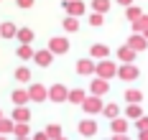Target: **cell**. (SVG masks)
<instances>
[{
	"mask_svg": "<svg viewBox=\"0 0 148 140\" xmlns=\"http://www.w3.org/2000/svg\"><path fill=\"white\" fill-rule=\"evenodd\" d=\"M118 74V66H115V61H110V59H105V61L97 64V71H95V77H100V79H110Z\"/></svg>",
	"mask_w": 148,
	"mask_h": 140,
	"instance_id": "obj_1",
	"label": "cell"
},
{
	"mask_svg": "<svg viewBox=\"0 0 148 140\" xmlns=\"http://www.w3.org/2000/svg\"><path fill=\"white\" fill-rule=\"evenodd\" d=\"M49 51H51L54 56L66 54V51H69V38H64V36H54V38L49 41Z\"/></svg>",
	"mask_w": 148,
	"mask_h": 140,
	"instance_id": "obj_2",
	"label": "cell"
},
{
	"mask_svg": "<svg viewBox=\"0 0 148 140\" xmlns=\"http://www.w3.org/2000/svg\"><path fill=\"white\" fill-rule=\"evenodd\" d=\"M49 99L56 102V105H59V102H66V99H69V89H66L64 84H54V87H49Z\"/></svg>",
	"mask_w": 148,
	"mask_h": 140,
	"instance_id": "obj_3",
	"label": "cell"
},
{
	"mask_svg": "<svg viewBox=\"0 0 148 140\" xmlns=\"http://www.w3.org/2000/svg\"><path fill=\"white\" fill-rule=\"evenodd\" d=\"M82 109H84L87 115H97V112H102V109H105L102 97H95V94L87 97V99H84V105H82Z\"/></svg>",
	"mask_w": 148,
	"mask_h": 140,
	"instance_id": "obj_4",
	"label": "cell"
},
{
	"mask_svg": "<svg viewBox=\"0 0 148 140\" xmlns=\"http://www.w3.org/2000/svg\"><path fill=\"white\" fill-rule=\"evenodd\" d=\"M110 89V84H107V79H100V77H92V84H89V92L95 94V97H105Z\"/></svg>",
	"mask_w": 148,
	"mask_h": 140,
	"instance_id": "obj_5",
	"label": "cell"
},
{
	"mask_svg": "<svg viewBox=\"0 0 148 140\" xmlns=\"http://www.w3.org/2000/svg\"><path fill=\"white\" fill-rule=\"evenodd\" d=\"M28 97H31V102H44V99H49V89H46L44 84H31Z\"/></svg>",
	"mask_w": 148,
	"mask_h": 140,
	"instance_id": "obj_6",
	"label": "cell"
},
{
	"mask_svg": "<svg viewBox=\"0 0 148 140\" xmlns=\"http://www.w3.org/2000/svg\"><path fill=\"white\" fill-rule=\"evenodd\" d=\"M64 10H66V16L77 18V16L84 13V3L82 0H64Z\"/></svg>",
	"mask_w": 148,
	"mask_h": 140,
	"instance_id": "obj_7",
	"label": "cell"
},
{
	"mask_svg": "<svg viewBox=\"0 0 148 140\" xmlns=\"http://www.w3.org/2000/svg\"><path fill=\"white\" fill-rule=\"evenodd\" d=\"M138 74H140V71H138V66H133V64H123V66L118 69V77L125 79V82H133V79H138Z\"/></svg>",
	"mask_w": 148,
	"mask_h": 140,
	"instance_id": "obj_8",
	"label": "cell"
},
{
	"mask_svg": "<svg viewBox=\"0 0 148 140\" xmlns=\"http://www.w3.org/2000/svg\"><path fill=\"white\" fill-rule=\"evenodd\" d=\"M77 71H79L82 77H95V71H97V64L92 61V59H82V61L77 64Z\"/></svg>",
	"mask_w": 148,
	"mask_h": 140,
	"instance_id": "obj_9",
	"label": "cell"
},
{
	"mask_svg": "<svg viewBox=\"0 0 148 140\" xmlns=\"http://www.w3.org/2000/svg\"><path fill=\"white\" fill-rule=\"evenodd\" d=\"M79 133H82L84 138H95V135H97V122H95V120H82V122H79Z\"/></svg>",
	"mask_w": 148,
	"mask_h": 140,
	"instance_id": "obj_10",
	"label": "cell"
},
{
	"mask_svg": "<svg viewBox=\"0 0 148 140\" xmlns=\"http://www.w3.org/2000/svg\"><path fill=\"white\" fill-rule=\"evenodd\" d=\"M18 31H21V28H18L15 23H10V20L0 23V36H3V38H15V36H18Z\"/></svg>",
	"mask_w": 148,
	"mask_h": 140,
	"instance_id": "obj_11",
	"label": "cell"
},
{
	"mask_svg": "<svg viewBox=\"0 0 148 140\" xmlns=\"http://www.w3.org/2000/svg\"><path fill=\"white\" fill-rule=\"evenodd\" d=\"M33 61L38 64V66H49V64L54 61V54H51L49 48H41V51H36V56H33Z\"/></svg>",
	"mask_w": 148,
	"mask_h": 140,
	"instance_id": "obj_12",
	"label": "cell"
},
{
	"mask_svg": "<svg viewBox=\"0 0 148 140\" xmlns=\"http://www.w3.org/2000/svg\"><path fill=\"white\" fill-rule=\"evenodd\" d=\"M89 56H97L100 61H105V59L110 56V48L105 46V43H95V46L89 48Z\"/></svg>",
	"mask_w": 148,
	"mask_h": 140,
	"instance_id": "obj_13",
	"label": "cell"
},
{
	"mask_svg": "<svg viewBox=\"0 0 148 140\" xmlns=\"http://www.w3.org/2000/svg\"><path fill=\"white\" fill-rule=\"evenodd\" d=\"M10 99H13V105H15V107H26V102H31L28 92H23V89H15V92L10 94Z\"/></svg>",
	"mask_w": 148,
	"mask_h": 140,
	"instance_id": "obj_14",
	"label": "cell"
},
{
	"mask_svg": "<svg viewBox=\"0 0 148 140\" xmlns=\"http://www.w3.org/2000/svg\"><path fill=\"white\" fill-rule=\"evenodd\" d=\"M15 38H18V41H21V46H31V41H33V38H36V36H33V31H31V28H21V31H18V36H15Z\"/></svg>",
	"mask_w": 148,
	"mask_h": 140,
	"instance_id": "obj_15",
	"label": "cell"
},
{
	"mask_svg": "<svg viewBox=\"0 0 148 140\" xmlns=\"http://www.w3.org/2000/svg\"><path fill=\"white\" fill-rule=\"evenodd\" d=\"M128 46L133 48V51H143V48H146V36H130V38H128Z\"/></svg>",
	"mask_w": 148,
	"mask_h": 140,
	"instance_id": "obj_16",
	"label": "cell"
},
{
	"mask_svg": "<svg viewBox=\"0 0 148 140\" xmlns=\"http://www.w3.org/2000/svg\"><path fill=\"white\" fill-rule=\"evenodd\" d=\"M118 56H120V61H123V64H133L135 51L130 46H123V48H118Z\"/></svg>",
	"mask_w": 148,
	"mask_h": 140,
	"instance_id": "obj_17",
	"label": "cell"
},
{
	"mask_svg": "<svg viewBox=\"0 0 148 140\" xmlns=\"http://www.w3.org/2000/svg\"><path fill=\"white\" fill-rule=\"evenodd\" d=\"M28 120H31L28 107H15L13 109V122H28Z\"/></svg>",
	"mask_w": 148,
	"mask_h": 140,
	"instance_id": "obj_18",
	"label": "cell"
},
{
	"mask_svg": "<svg viewBox=\"0 0 148 140\" xmlns=\"http://www.w3.org/2000/svg\"><path fill=\"white\" fill-rule=\"evenodd\" d=\"M110 130H112V135H125L128 122H125L123 117H118V120H112V122H110Z\"/></svg>",
	"mask_w": 148,
	"mask_h": 140,
	"instance_id": "obj_19",
	"label": "cell"
},
{
	"mask_svg": "<svg viewBox=\"0 0 148 140\" xmlns=\"http://www.w3.org/2000/svg\"><path fill=\"white\" fill-rule=\"evenodd\" d=\"M84 99H87L84 89H69V102L72 105H84Z\"/></svg>",
	"mask_w": 148,
	"mask_h": 140,
	"instance_id": "obj_20",
	"label": "cell"
},
{
	"mask_svg": "<svg viewBox=\"0 0 148 140\" xmlns=\"http://www.w3.org/2000/svg\"><path fill=\"white\" fill-rule=\"evenodd\" d=\"M102 115H105V117H110V122H112V120H118V115H120V107L115 105V102H110V105H105Z\"/></svg>",
	"mask_w": 148,
	"mask_h": 140,
	"instance_id": "obj_21",
	"label": "cell"
},
{
	"mask_svg": "<svg viewBox=\"0 0 148 140\" xmlns=\"http://www.w3.org/2000/svg\"><path fill=\"white\" fill-rule=\"evenodd\" d=\"M13 135H15V138H31L28 122H15V127H13Z\"/></svg>",
	"mask_w": 148,
	"mask_h": 140,
	"instance_id": "obj_22",
	"label": "cell"
},
{
	"mask_svg": "<svg viewBox=\"0 0 148 140\" xmlns=\"http://www.w3.org/2000/svg\"><path fill=\"white\" fill-rule=\"evenodd\" d=\"M110 10V0H92V13H107Z\"/></svg>",
	"mask_w": 148,
	"mask_h": 140,
	"instance_id": "obj_23",
	"label": "cell"
},
{
	"mask_svg": "<svg viewBox=\"0 0 148 140\" xmlns=\"http://www.w3.org/2000/svg\"><path fill=\"white\" fill-rule=\"evenodd\" d=\"M64 31H66V33H77V31H79V20L72 18V16H66V18H64Z\"/></svg>",
	"mask_w": 148,
	"mask_h": 140,
	"instance_id": "obj_24",
	"label": "cell"
},
{
	"mask_svg": "<svg viewBox=\"0 0 148 140\" xmlns=\"http://www.w3.org/2000/svg\"><path fill=\"white\" fill-rule=\"evenodd\" d=\"M44 133H46V135H49L51 140H59V138H61V127H59V125H54V122H51V125H46V130H44Z\"/></svg>",
	"mask_w": 148,
	"mask_h": 140,
	"instance_id": "obj_25",
	"label": "cell"
},
{
	"mask_svg": "<svg viewBox=\"0 0 148 140\" xmlns=\"http://www.w3.org/2000/svg\"><path fill=\"white\" fill-rule=\"evenodd\" d=\"M13 127H15V122H13V120L3 117V120H0V135H8V133H13Z\"/></svg>",
	"mask_w": 148,
	"mask_h": 140,
	"instance_id": "obj_26",
	"label": "cell"
},
{
	"mask_svg": "<svg viewBox=\"0 0 148 140\" xmlns=\"http://www.w3.org/2000/svg\"><path fill=\"white\" fill-rule=\"evenodd\" d=\"M125 99H128L130 105H138V102L143 99V94L138 92V89H128V92H125Z\"/></svg>",
	"mask_w": 148,
	"mask_h": 140,
	"instance_id": "obj_27",
	"label": "cell"
},
{
	"mask_svg": "<svg viewBox=\"0 0 148 140\" xmlns=\"http://www.w3.org/2000/svg\"><path fill=\"white\" fill-rule=\"evenodd\" d=\"M87 20H89V26H92V28H100V26L105 23V16H102V13H92Z\"/></svg>",
	"mask_w": 148,
	"mask_h": 140,
	"instance_id": "obj_28",
	"label": "cell"
},
{
	"mask_svg": "<svg viewBox=\"0 0 148 140\" xmlns=\"http://www.w3.org/2000/svg\"><path fill=\"white\" fill-rule=\"evenodd\" d=\"M36 56V51L31 46H18V59H33Z\"/></svg>",
	"mask_w": 148,
	"mask_h": 140,
	"instance_id": "obj_29",
	"label": "cell"
},
{
	"mask_svg": "<svg viewBox=\"0 0 148 140\" xmlns=\"http://www.w3.org/2000/svg\"><path fill=\"white\" fill-rule=\"evenodd\" d=\"M15 79H18V82H28V79H31V69L18 66V69H15Z\"/></svg>",
	"mask_w": 148,
	"mask_h": 140,
	"instance_id": "obj_30",
	"label": "cell"
},
{
	"mask_svg": "<svg viewBox=\"0 0 148 140\" xmlns=\"http://www.w3.org/2000/svg\"><path fill=\"white\" fill-rule=\"evenodd\" d=\"M146 28H148V16H140L138 20H133V31H143L146 33Z\"/></svg>",
	"mask_w": 148,
	"mask_h": 140,
	"instance_id": "obj_31",
	"label": "cell"
},
{
	"mask_svg": "<svg viewBox=\"0 0 148 140\" xmlns=\"http://www.w3.org/2000/svg\"><path fill=\"white\" fill-rule=\"evenodd\" d=\"M140 16H143V13H140V8H133V5H130V8L125 10V18H128L130 23H133V20H138Z\"/></svg>",
	"mask_w": 148,
	"mask_h": 140,
	"instance_id": "obj_32",
	"label": "cell"
},
{
	"mask_svg": "<svg viewBox=\"0 0 148 140\" xmlns=\"http://www.w3.org/2000/svg\"><path fill=\"white\" fill-rule=\"evenodd\" d=\"M125 115H128V117H133V120H140V117H143V112H140V107H138V105H130Z\"/></svg>",
	"mask_w": 148,
	"mask_h": 140,
	"instance_id": "obj_33",
	"label": "cell"
},
{
	"mask_svg": "<svg viewBox=\"0 0 148 140\" xmlns=\"http://www.w3.org/2000/svg\"><path fill=\"white\" fill-rule=\"evenodd\" d=\"M138 130H140V133L148 130V117H140V120H138Z\"/></svg>",
	"mask_w": 148,
	"mask_h": 140,
	"instance_id": "obj_34",
	"label": "cell"
},
{
	"mask_svg": "<svg viewBox=\"0 0 148 140\" xmlns=\"http://www.w3.org/2000/svg\"><path fill=\"white\" fill-rule=\"evenodd\" d=\"M18 8H33V0H18Z\"/></svg>",
	"mask_w": 148,
	"mask_h": 140,
	"instance_id": "obj_35",
	"label": "cell"
},
{
	"mask_svg": "<svg viewBox=\"0 0 148 140\" xmlns=\"http://www.w3.org/2000/svg\"><path fill=\"white\" fill-rule=\"evenodd\" d=\"M31 140H51V138H49L46 133H36V135H33V138H31Z\"/></svg>",
	"mask_w": 148,
	"mask_h": 140,
	"instance_id": "obj_36",
	"label": "cell"
},
{
	"mask_svg": "<svg viewBox=\"0 0 148 140\" xmlns=\"http://www.w3.org/2000/svg\"><path fill=\"white\" fill-rule=\"evenodd\" d=\"M110 140H130V138H125V135H112Z\"/></svg>",
	"mask_w": 148,
	"mask_h": 140,
	"instance_id": "obj_37",
	"label": "cell"
},
{
	"mask_svg": "<svg viewBox=\"0 0 148 140\" xmlns=\"http://www.w3.org/2000/svg\"><path fill=\"white\" fill-rule=\"evenodd\" d=\"M120 5H128V8H130V3H133V0H118Z\"/></svg>",
	"mask_w": 148,
	"mask_h": 140,
	"instance_id": "obj_38",
	"label": "cell"
},
{
	"mask_svg": "<svg viewBox=\"0 0 148 140\" xmlns=\"http://www.w3.org/2000/svg\"><path fill=\"white\" fill-rule=\"evenodd\" d=\"M140 140H148V130H146V133H140Z\"/></svg>",
	"mask_w": 148,
	"mask_h": 140,
	"instance_id": "obj_39",
	"label": "cell"
},
{
	"mask_svg": "<svg viewBox=\"0 0 148 140\" xmlns=\"http://www.w3.org/2000/svg\"><path fill=\"white\" fill-rule=\"evenodd\" d=\"M15 140H31V138H15Z\"/></svg>",
	"mask_w": 148,
	"mask_h": 140,
	"instance_id": "obj_40",
	"label": "cell"
},
{
	"mask_svg": "<svg viewBox=\"0 0 148 140\" xmlns=\"http://www.w3.org/2000/svg\"><path fill=\"white\" fill-rule=\"evenodd\" d=\"M146 38H148V28H146Z\"/></svg>",
	"mask_w": 148,
	"mask_h": 140,
	"instance_id": "obj_41",
	"label": "cell"
},
{
	"mask_svg": "<svg viewBox=\"0 0 148 140\" xmlns=\"http://www.w3.org/2000/svg\"><path fill=\"white\" fill-rule=\"evenodd\" d=\"M0 120H3V112H0Z\"/></svg>",
	"mask_w": 148,
	"mask_h": 140,
	"instance_id": "obj_42",
	"label": "cell"
},
{
	"mask_svg": "<svg viewBox=\"0 0 148 140\" xmlns=\"http://www.w3.org/2000/svg\"><path fill=\"white\" fill-rule=\"evenodd\" d=\"M0 140H5V138H3V135H0Z\"/></svg>",
	"mask_w": 148,
	"mask_h": 140,
	"instance_id": "obj_43",
	"label": "cell"
},
{
	"mask_svg": "<svg viewBox=\"0 0 148 140\" xmlns=\"http://www.w3.org/2000/svg\"><path fill=\"white\" fill-rule=\"evenodd\" d=\"M59 140H66V138H59Z\"/></svg>",
	"mask_w": 148,
	"mask_h": 140,
	"instance_id": "obj_44",
	"label": "cell"
}]
</instances>
